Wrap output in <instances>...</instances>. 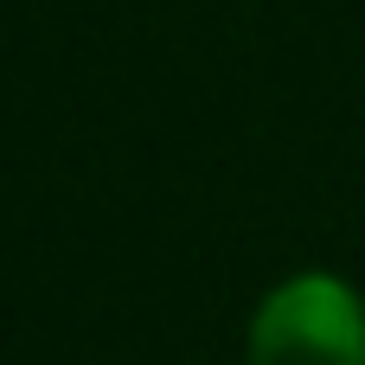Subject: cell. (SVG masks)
<instances>
[{
  "label": "cell",
  "instance_id": "obj_1",
  "mask_svg": "<svg viewBox=\"0 0 365 365\" xmlns=\"http://www.w3.org/2000/svg\"><path fill=\"white\" fill-rule=\"evenodd\" d=\"M250 365H365V302L340 276H289L250 321Z\"/></svg>",
  "mask_w": 365,
  "mask_h": 365
}]
</instances>
